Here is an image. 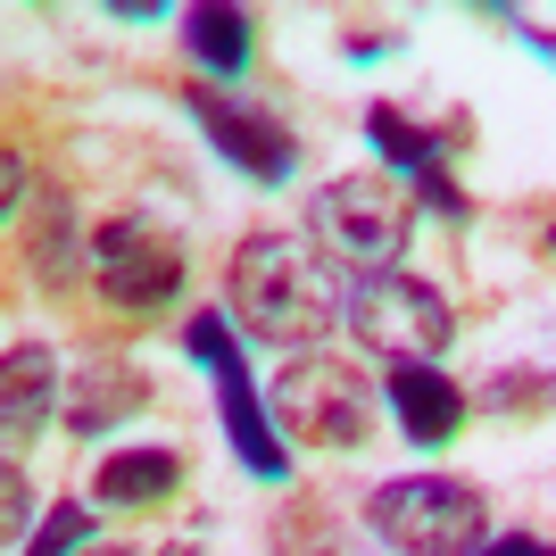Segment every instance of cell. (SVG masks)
<instances>
[{"instance_id":"1","label":"cell","mask_w":556,"mask_h":556,"mask_svg":"<svg viewBox=\"0 0 556 556\" xmlns=\"http://www.w3.org/2000/svg\"><path fill=\"white\" fill-rule=\"evenodd\" d=\"M232 325L275 349H316L332 325H349V282L307 232H250L225 275Z\"/></svg>"},{"instance_id":"2","label":"cell","mask_w":556,"mask_h":556,"mask_svg":"<svg viewBox=\"0 0 556 556\" xmlns=\"http://www.w3.org/2000/svg\"><path fill=\"white\" fill-rule=\"evenodd\" d=\"M366 523L399 556H473L490 540V498L457 473H399L366 498Z\"/></svg>"},{"instance_id":"3","label":"cell","mask_w":556,"mask_h":556,"mask_svg":"<svg viewBox=\"0 0 556 556\" xmlns=\"http://www.w3.org/2000/svg\"><path fill=\"white\" fill-rule=\"evenodd\" d=\"M349 332H357L374 357H391V366H432V357L457 341V307H448L441 282L382 266V275L349 282Z\"/></svg>"},{"instance_id":"4","label":"cell","mask_w":556,"mask_h":556,"mask_svg":"<svg viewBox=\"0 0 556 556\" xmlns=\"http://www.w3.org/2000/svg\"><path fill=\"white\" fill-rule=\"evenodd\" d=\"M275 424L282 441H307V448H357L374 432V382L349 357L300 349L275 382Z\"/></svg>"},{"instance_id":"5","label":"cell","mask_w":556,"mask_h":556,"mask_svg":"<svg viewBox=\"0 0 556 556\" xmlns=\"http://www.w3.org/2000/svg\"><path fill=\"white\" fill-rule=\"evenodd\" d=\"M307 225L325 232V250L349 257L357 275H382V266H399V250L416 241V216H407V191L391 184V175H341V184H325L316 200H307Z\"/></svg>"},{"instance_id":"6","label":"cell","mask_w":556,"mask_h":556,"mask_svg":"<svg viewBox=\"0 0 556 556\" xmlns=\"http://www.w3.org/2000/svg\"><path fill=\"white\" fill-rule=\"evenodd\" d=\"M92 282L116 307H159L184 291V241L150 216H100L92 225Z\"/></svg>"},{"instance_id":"7","label":"cell","mask_w":556,"mask_h":556,"mask_svg":"<svg viewBox=\"0 0 556 556\" xmlns=\"http://www.w3.org/2000/svg\"><path fill=\"white\" fill-rule=\"evenodd\" d=\"M184 109L200 116V134L216 141V159H232L250 184H282V175L300 166V134H291L275 109H257V100H232V92H216V84H184Z\"/></svg>"},{"instance_id":"8","label":"cell","mask_w":556,"mask_h":556,"mask_svg":"<svg viewBox=\"0 0 556 556\" xmlns=\"http://www.w3.org/2000/svg\"><path fill=\"white\" fill-rule=\"evenodd\" d=\"M208 382H216V416H225L232 457L250 465L257 482H291V441H282V424L266 416V399H257L250 366H241V357H225V366H216Z\"/></svg>"},{"instance_id":"9","label":"cell","mask_w":556,"mask_h":556,"mask_svg":"<svg viewBox=\"0 0 556 556\" xmlns=\"http://www.w3.org/2000/svg\"><path fill=\"white\" fill-rule=\"evenodd\" d=\"M382 399H391V416H399V432L416 448H448L465 432V407L473 399L448 382L441 366H391V382H382Z\"/></svg>"},{"instance_id":"10","label":"cell","mask_w":556,"mask_h":556,"mask_svg":"<svg viewBox=\"0 0 556 556\" xmlns=\"http://www.w3.org/2000/svg\"><path fill=\"white\" fill-rule=\"evenodd\" d=\"M25 266L50 282V291H67V282L92 275V225L75 208L67 191H42L34 216H25Z\"/></svg>"},{"instance_id":"11","label":"cell","mask_w":556,"mask_h":556,"mask_svg":"<svg viewBox=\"0 0 556 556\" xmlns=\"http://www.w3.org/2000/svg\"><path fill=\"white\" fill-rule=\"evenodd\" d=\"M59 407V357L42 341H9L0 357V424H9V441H34Z\"/></svg>"},{"instance_id":"12","label":"cell","mask_w":556,"mask_h":556,"mask_svg":"<svg viewBox=\"0 0 556 556\" xmlns=\"http://www.w3.org/2000/svg\"><path fill=\"white\" fill-rule=\"evenodd\" d=\"M141 407H150V382H141V366H125V357H92L59 416H67V432H116V424L141 416Z\"/></svg>"},{"instance_id":"13","label":"cell","mask_w":556,"mask_h":556,"mask_svg":"<svg viewBox=\"0 0 556 556\" xmlns=\"http://www.w3.org/2000/svg\"><path fill=\"white\" fill-rule=\"evenodd\" d=\"M175 482H184L175 448H109L92 473V498L100 507H159V498H175Z\"/></svg>"},{"instance_id":"14","label":"cell","mask_w":556,"mask_h":556,"mask_svg":"<svg viewBox=\"0 0 556 556\" xmlns=\"http://www.w3.org/2000/svg\"><path fill=\"white\" fill-rule=\"evenodd\" d=\"M184 50L200 59L208 75H241L250 67V9H225V0H191L184 9Z\"/></svg>"},{"instance_id":"15","label":"cell","mask_w":556,"mask_h":556,"mask_svg":"<svg viewBox=\"0 0 556 556\" xmlns=\"http://www.w3.org/2000/svg\"><path fill=\"white\" fill-rule=\"evenodd\" d=\"M366 141H374V150H382L391 166H407L416 184L432 175V166H448V159H441V141L424 134V125H407V116H399L391 100H374V109H366Z\"/></svg>"},{"instance_id":"16","label":"cell","mask_w":556,"mask_h":556,"mask_svg":"<svg viewBox=\"0 0 556 556\" xmlns=\"http://www.w3.org/2000/svg\"><path fill=\"white\" fill-rule=\"evenodd\" d=\"M482 407L490 416H548L556 407V366H498L482 382Z\"/></svg>"},{"instance_id":"17","label":"cell","mask_w":556,"mask_h":556,"mask_svg":"<svg viewBox=\"0 0 556 556\" xmlns=\"http://www.w3.org/2000/svg\"><path fill=\"white\" fill-rule=\"evenodd\" d=\"M84 548H100L92 540V507H84V498H59V507L42 515V532L25 540L17 556H84Z\"/></svg>"},{"instance_id":"18","label":"cell","mask_w":556,"mask_h":556,"mask_svg":"<svg viewBox=\"0 0 556 556\" xmlns=\"http://www.w3.org/2000/svg\"><path fill=\"white\" fill-rule=\"evenodd\" d=\"M0 498H9V507H0V523H9V532H25V515H34V490H25V465H9V473H0Z\"/></svg>"},{"instance_id":"19","label":"cell","mask_w":556,"mask_h":556,"mask_svg":"<svg viewBox=\"0 0 556 556\" xmlns=\"http://www.w3.org/2000/svg\"><path fill=\"white\" fill-rule=\"evenodd\" d=\"M473 556H556L548 540H532V532H498V540H482Z\"/></svg>"},{"instance_id":"20","label":"cell","mask_w":556,"mask_h":556,"mask_svg":"<svg viewBox=\"0 0 556 556\" xmlns=\"http://www.w3.org/2000/svg\"><path fill=\"white\" fill-rule=\"evenodd\" d=\"M0 191H9V208H17V200H25V159H17V150L0 159Z\"/></svg>"},{"instance_id":"21","label":"cell","mask_w":556,"mask_h":556,"mask_svg":"<svg viewBox=\"0 0 556 556\" xmlns=\"http://www.w3.org/2000/svg\"><path fill=\"white\" fill-rule=\"evenodd\" d=\"M515 34H523V42H532L540 59H548V67H556V34H540V25H515Z\"/></svg>"},{"instance_id":"22","label":"cell","mask_w":556,"mask_h":556,"mask_svg":"<svg viewBox=\"0 0 556 556\" xmlns=\"http://www.w3.org/2000/svg\"><path fill=\"white\" fill-rule=\"evenodd\" d=\"M84 556H141V548H84Z\"/></svg>"}]
</instances>
